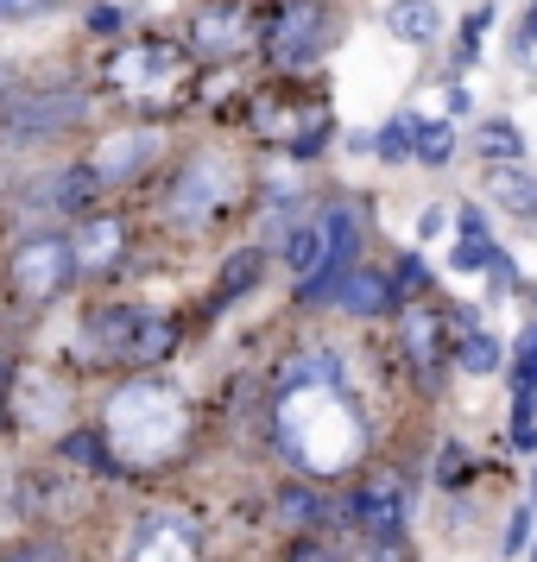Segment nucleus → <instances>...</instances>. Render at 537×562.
<instances>
[{"label": "nucleus", "mask_w": 537, "mask_h": 562, "mask_svg": "<svg viewBox=\"0 0 537 562\" xmlns=\"http://www.w3.org/2000/svg\"><path fill=\"white\" fill-rule=\"evenodd\" d=\"M89 341H96V355L108 360H158L178 348V323L171 316H153V310H127V304H108L89 316Z\"/></svg>", "instance_id": "20e7f679"}, {"label": "nucleus", "mask_w": 537, "mask_h": 562, "mask_svg": "<svg viewBox=\"0 0 537 562\" xmlns=\"http://www.w3.org/2000/svg\"><path fill=\"white\" fill-rule=\"evenodd\" d=\"M380 153L385 158H405L411 153V121H392V127L380 133Z\"/></svg>", "instance_id": "7c9ffc66"}, {"label": "nucleus", "mask_w": 537, "mask_h": 562, "mask_svg": "<svg viewBox=\"0 0 537 562\" xmlns=\"http://www.w3.org/2000/svg\"><path fill=\"white\" fill-rule=\"evenodd\" d=\"M348 512H355L367 543H399L405 537V512H411L405 474L399 468H360L355 493H348Z\"/></svg>", "instance_id": "0eeeda50"}, {"label": "nucleus", "mask_w": 537, "mask_h": 562, "mask_svg": "<svg viewBox=\"0 0 537 562\" xmlns=\"http://www.w3.org/2000/svg\"><path fill=\"white\" fill-rule=\"evenodd\" d=\"M411 153L424 158V165H449V153H456V127H449V121H424V127H411Z\"/></svg>", "instance_id": "4be33fe9"}, {"label": "nucleus", "mask_w": 537, "mask_h": 562, "mask_svg": "<svg viewBox=\"0 0 537 562\" xmlns=\"http://www.w3.org/2000/svg\"><path fill=\"white\" fill-rule=\"evenodd\" d=\"M424 284H430V272H424V259H417V254H405V259H399V279H392V291H399V297H417Z\"/></svg>", "instance_id": "bb28decb"}, {"label": "nucleus", "mask_w": 537, "mask_h": 562, "mask_svg": "<svg viewBox=\"0 0 537 562\" xmlns=\"http://www.w3.org/2000/svg\"><path fill=\"white\" fill-rule=\"evenodd\" d=\"M259 279H266V254H259V247H240V254H228L222 279H215V310H222V304H240V297H247Z\"/></svg>", "instance_id": "6ab92c4d"}, {"label": "nucleus", "mask_w": 537, "mask_h": 562, "mask_svg": "<svg viewBox=\"0 0 537 562\" xmlns=\"http://www.w3.org/2000/svg\"><path fill=\"white\" fill-rule=\"evenodd\" d=\"M405 360H411V373H417V385L424 392H436V385L449 380V367H456V341H449V316L436 304H417L411 297V316H405Z\"/></svg>", "instance_id": "9d476101"}, {"label": "nucleus", "mask_w": 537, "mask_h": 562, "mask_svg": "<svg viewBox=\"0 0 537 562\" xmlns=\"http://www.w3.org/2000/svg\"><path fill=\"white\" fill-rule=\"evenodd\" d=\"M443 228H449V215H443V209H424V215H417V234H424V240H436Z\"/></svg>", "instance_id": "f704fd0d"}, {"label": "nucleus", "mask_w": 537, "mask_h": 562, "mask_svg": "<svg viewBox=\"0 0 537 562\" xmlns=\"http://www.w3.org/2000/svg\"><path fill=\"white\" fill-rule=\"evenodd\" d=\"M7 562H70V550L64 543H20Z\"/></svg>", "instance_id": "c85d7f7f"}, {"label": "nucleus", "mask_w": 537, "mask_h": 562, "mask_svg": "<svg viewBox=\"0 0 537 562\" xmlns=\"http://www.w3.org/2000/svg\"><path fill=\"white\" fill-rule=\"evenodd\" d=\"M532 562H537V550H532Z\"/></svg>", "instance_id": "ea45409f"}, {"label": "nucleus", "mask_w": 537, "mask_h": 562, "mask_svg": "<svg viewBox=\"0 0 537 562\" xmlns=\"http://www.w3.org/2000/svg\"><path fill=\"white\" fill-rule=\"evenodd\" d=\"M7 89H13V70H7V57H0V95H7Z\"/></svg>", "instance_id": "4c0bfd02"}, {"label": "nucleus", "mask_w": 537, "mask_h": 562, "mask_svg": "<svg viewBox=\"0 0 537 562\" xmlns=\"http://www.w3.org/2000/svg\"><path fill=\"white\" fill-rule=\"evenodd\" d=\"M532 499H537V481H532Z\"/></svg>", "instance_id": "58836bf2"}, {"label": "nucleus", "mask_w": 537, "mask_h": 562, "mask_svg": "<svg viewBox=\"0 0 537 562\" xmlns=\"http://www.w3.org/2000/svg\"><path fill=\"white\" fill-rule=\"evenodd\" d=\"M284 259L298 266V279H304L310 266L323 259V215H310L304 228H291V240H284Z\"/></svg>", "instance_id": "5701e85b"}, {"label": "nucleus", "mask_w": 537, "mask_h": 562, "mask_svg": "<svg viewBox=\"0 0 537 562\" xmlns=\"http://www.w3.org/2000/svg\"><path fill=\"white\" fill-rule=\"evenodd\" d=\"M512 398H537V329H525L512 348Z\"/></svg>", "instance_id": "b1692460"}, {"label": "nucleus", "mask_w": 537, "mask_h": 562, "mask_svg": "<svg viewBox=\"0 0 537 562\" xmlns=\"http://www.w3.org/2000/svg\"><path fill=\"white\" fill-rule=\"evenodd\" d=\"M70 247H77V272H102V266H114L121 247H127V222H121V215H96V222H82V228L70 234Z\"/></svg>", "instance_id": "2eb2a0df"}, {"label": "nucleus", "mask_w": 537, "mask_h": 562, "mask_svg": "<svg viewBox=\"0 0 537 562\" xmlns=\"http://www.w3.org/2000/svg\"><path fill=\"white\" fill-rule=\"evenodd\" d=\"M291 562H342V557H335L329 543H310V537H304V543L291 550Z\"/></svg>", "instance_id": "2f4dec72"}, {"label": "nucleus", "mask_w": 537, "mask_h": 562, "mask_svg": "<svg viewBox=\"0 0 537 562\" xmlns=\"http://www.w3.org/2000/svg\"><path fill=\"white\" fill-rule=\"evenodd\" d=\"M493 203L512 209V215H537V178H525V171H493Z\"/></svg>", "instance_id": "412c9836"}, {"label": "nucleus", "mask_w": 537, "mask_h": 562, "mask_svg": "<svg viewBox=\"0 0 537 562\" xmlns=\"http://www.w3.org/2000/svg\"><path fill=\"white\" fill-rule=\"evenodd\" d=\"M461 474H468V456H461V442H449V449H443V461H436V481L456 486Z\"/></svg>", "instance_id": "c756f323"}, {"label": "nucleus", "mask_w": 537, "mask_h": 562, "mask_svg": "<svg viewBox=\"0 0 537 562\" xmlns=\"http://www.w3.org/2000/svg\"><path fill=\"white\" fill-rule=\"evenodd\" d=\"M89 32H108V38H114V32H121V7H96V13H89Z\"/></svg>", "instance_id": "473e14b6"}, {"label": "nucleus", "mask_w": 537, "mask_h": 562, "mask_svg": "<svg viewBox=\"0 0 537 562\" xmlns=\"http://www.w3.org/2000/svg\"><path fill=\"white\" fill-rule=\"evenodd\" d=\"M114 82L127 89V95H165L171 82L183 77V57L171 45H127V52H114Z\"/></svg>", "instance_id": "f8f14e48"}, {"label": "nucleus", "mask_w": 537, "mask_h": 562, "mask_svg": "<svg viewBox=\"0 0 537 562\" xmlns=\"http://www.w3.org/2000/svg\"><path fill=\"white\" fill-rule=\"evenodd\" d=\"M506 557H518V550H532V512H512V525H506V543H500Z\"/></svg>", "instance_id": "cd10ccee"}, {"label": "nucleus", "mask_w": 537, "mask_h": 562, "mask_svg": "<svg viewBox=\"0 0 537 562\" xmlns=\"http://www.w3.org/2000/svg\"><path fill=\"white\" fill-rule=\"evenodd\" d=\"M284 512H291V518H316V512H323V499H316V493H291V499H284Z\"/></svg>", "instance_id": "72a5a7b5"}, {"label": "nucleus", "mask_w": 537, "mask_h": 562, "mask_svg": "<svg viewBox=\"0 0 537 562\" xmlns=\"http://www.w3.org/2000/svg\"><path fill=\"white\" fill-rule=\"evenodd\" d=\"M153 158H158V133H121V139H108L102 153H96L89 171H96L102 190H114V183H133Z\"/></svg>", "instance_id": "4468645a"}, {"label": "nucleus", "mask_w": 537, "mask_h": 562, "mask_svg": "<svg viewBox=\"0 0 537 562\" xmlns=\"http://www.w3.org/2000/svg\"><path fill=\"white\" fill-rule=\"evenodd\" d=\"M127 562H203V557H197V531L183 518H146L133 531Z\"/></svg>", "instance_id": "ddd939ff"}, {"label": "nucleus", "mask_w": 537, "mask_h": 562, "mask_svg": "<svg viewBox=\"0 0 537 562\" xmlns=\"http://www.w3.org/2000/svg\"><path fill=\"white\" fill-rule=\"evenodd\" d=\"M7 417H13V367L0 360V424H7Z\"/></svg>", "instance_id": "c9c22d12"}, {"label": "nucleus", "mask_w": 537, "mask_h": 562, "mask_svg": "<svg viewBox=\"0 0 537 562\" xmlns=\"http://www.w3.org/2000/svg\"><path fill=\"white\" fill-rule=\"evenodd\" d=\"M329 45H335V20L316 0H284L279 20L266 26V52H272V64H284V70H310Z\"/></svg>", "instance_id": "1a4fd4ad"}, {"label": "nucleus", "mask_w": 537, "mask_h": 562, "mask_svg": "<svg viewBox=\"0 0 537 562\" xmlns=\"http://www.w3.org/2000/svg\"><path fill=\"white\" fill-rule=\"evenodd\" d=\"M316 215H323V259L298 279V304H329L335 291H342V279L355 272L360 234H367L355 203H329V209H316Z\"/></svg>", "instance_id": "39448f33"}, {"label": "nucleus", "mask_w": 537, "mask_h": 562, "mask_svg": "<svg viewBox=\"0 0 537 562\" xmlns=\"http://www.w3.org/2000/svg\"><path fill=\"white\" fill-rule=\"evenodd\" d=\"M190 38H197V57L228 64V57H240L259 38V20L247 7H234V0H209L203 13H197V26H190Z\"/></svg>", "instance_id": "9b49d317"}, {"label": "nucleus", "mask_w": 537, "mask_h": 562, "mask_svg": "<svg viewBox=\"0 0 537 562\" xmlns=\"http://www.w3.org/2000/svg\"><path fill=\"white\" fill-rule=\"evenodd\" d=\"M272 430H279L284 456L304 461L310 474H335L360 456L367 442V424H360L355 392L342 385V367L335 355H298L279 373V392H272Z\"/></svg>", "instance_id": "f257e3e1"}, {"label": "nucleus", "mask_w": 537, "mask_h": 562, "mask_svg": "<svg viewBox=\"0 0 537 562\" xmlns=\"http://www.w3.org/2000/svg\"><path fill=\"white\" fill-rule=\"evenodd\" d=\"M57 456L82 461V468H114V449H108L102 436H89V430H70L64 442H57Z\"/></svg>", "instance_id": "393cba45"}, {"label": "nucleus", "mask_w": 537, "mask_h": 562, "mask_svg": "<svg viewBox=\"0 0 537 562\" xmlns=\"http://www.w3.org/2000/svg\"><path fill=\"white\" fill-rule=\"evenodd\" d=\"M228 196H234V165L222 153H197L178 171L171 196H165V209H171L178 222H190V228H209V222L228 209Z\"/></svg>", "instance_id": "6e6552de"}, {"label": "nucleus", "mask_w": 537, "mask_h": 562, "mask_svg": "<svg viewBox=\"0 0 537 562\" xmlns=\"http://www.w3.org/2000/svg\"><path fill=\"white\" fill-rule=\"evenodd\" d=\"M70 279H77V247H70V234H32V240H20V247L7 254V284H13L20 304H45L57 291H70Z\"/></svg>", "instance_id": "423d86ee"}, {"label": "nucleus", "mask_w": 537, "mask_h": 562, "mask_svg": "<svg viewBox=\"0 0 537 562\" xmlns=\"http://www.w3.org/2000/svg\"><path fill=\"white\" fill-rule=\"evenodd\" d=\"M474 146H481L486 158H512V165H518V153H525V133L512 127V121H486Z\"/></svg>", "instance_id": "a878e982"}, {"label": "nucleus", "mask_w": 537, "mask_h": 562, "mask_svg": "<svg viewBox=\"0 0 537 562\" xmlns=\"http://www.w3.org/2000/svg\"><path fill=\"white\" fill-rule=\"evenodd\" d=\"M486 259H493V240H486L481 209H461V215H456V247H449V266H456V272H481Z\"/></svg>", "instance_id": "a211bd4d"}, {"label": "nucleus", "mask_w": 537, "mask_h": 562, "mask_svg": "<svg viewBox=\"0 0 537 562\" xmlns=\"http://www.w3.org/2000/svg\"><path fill=\"white\" fill-rule=\"evenodd\" d=\"M89 121V95L77 82H45V89H20L0 108V146H38Z\"/></svg>", "instance_id": "7ed1b4c3"}, {"label": "nucleus", "mask_w": 537, "mask_h": 562, "mask_svg": "<svg viewBox=\"0 0 537 562\" xmlns=\"http://www.w3.org/2000/svg\"><path fill=\"white\" fill-rule=\"evenodd\" d=\"M190 436V405L171 385L133 380L108 398V449L114 461H158Z\"/></svg>", "instance_id": "f03ea898"}, {"label": "nucleus", "mask_w": 537, "mask_h": 562, "mask_svg": "<svg viewBox=\"0 0 537 562\" xmlns=\"http://www.w3.org/2000/svg\"><path fill=\"white\" fill-rule=\"evenodd\" d=\"M385 26H392V38H405V45H430V38H443V7L436 0H399L385 13Z\"/></svg>", "instance_id": "f3484780"}, {"label": "nucleus", "mask_w": 537, "mask_h": 562, "mask_svg": "<svg viewBox=\"0 0 537 562\" xmlns=\"http://www.w3.org/2000/svg\"><path fill=\"white\" fill-rule=\"evenodd\" d=\"M456 367L468 373V380H486V373L500 367V341H493L486 329H468V335L456 341Z\"/></svg>", "instance_id": "aec40b11"}, {"label": "nucleus", "mask_w": 537, "mask_h": 562, "mask_svg": "<svg viewBox=\"0 0 537 562\" xmlns=\"http://www.w3.org/2000/svg\"><path fill=\"white\" fill-rule=\"evenodd\" d=\"M525 38L537 45V0H532V13H525Z\"/></svg>", "instance_id": "e433bc0d"}, {"label": "nucleus", "mask_w": 537, "mask_h": 562, "mask_svg": "<svg viewBox=\"0 0 537 562\" xmlns=\"http://www.w3.org/2000/svg\"><path fill=\"white\" fill-rule=\"evenodd\" d=\"M335 297H342V310H348V316H385L399 291H392V279H385V272H360V266H355V272L342 279V291H335Z\"/></svg>", "instance_id": "dca6fc26"}]
</instances>
